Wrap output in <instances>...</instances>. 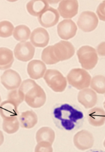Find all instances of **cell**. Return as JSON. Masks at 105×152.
<instances>
[{"label":"cell","mask_w":105,"mask_h":152,"mask_svg":"<svg viewBox=\"0 0 105 152\" xmlns=\"http://www.w3.org/2000/svg\"><path fill=\"white\" fill-rule=\"evenodd\" d=\"M52 118L58 128L68 132L79 129L84 122L82 111L68 104L55 107L52 112Z\"/></svg>","instance_id":"cell-1"},{"label":"cell","mask_w":105,"mask_h":152,"mask_svg":"<svg viewBox=\"0 0 105 152\" xmlns=\"http://www.w3.org/2000/svg\"><path fill=\"white\" fill-rule=\"evenodd\" d=\"M68 83L79 90L88 88L90 85L91 76L87 71L82 69H74L67 75Z\"/></svg>","instance_id":"cell-2"},{"label":"cell","mask_w":105,"mask_h":152,"mask_svg":"<svg viewBox=\"0 0 105 152\" xmlns=\"http://www.w3.org/2000/svg\"><path fill=\"white\" fill-rule=\"evenodd\" d=\"M77 55L82 67L86 70L93 69L97 64L98 57L96 50L91 46L85 45L81 47Z\"/></svg>","instance_id":"cell-3"},{"label":"cell","mask_w":105,"mask_h":152,"mask_svg":"<svg viewBox=\"0 0 105 152\" xmlns=\"http://www.w3.org/2000/svg\"><path fill=\"white\" fill-rule=\"evenodd\" d=\"M43 78L48 86L54 92H63L67 86L66 78L60 72L56 69L46 70Z\"/></svg>","instance_id":"cell-4"},{"label":"cell","mask_w":105,"mask_h":152,"mask_svg":"<svg viewBox=\"0 0 105 152\" xmlns=\"http://www.w3.org/2000/svg\"><path fill=\"white\" fill-rule=\"evenodd\" d=\"M46 95L43 89L39 85L32 88L25 95V101L33 108H39L44 105Z\"/></svg>","instance_id":"cell-5"},{"label":"cell","mask_w":105,"mask_h":152,"mask_svg":"<svg viewBox=\"0 0 105 152\" xmlns=\"http://www.w3.org/2000/svg\"><path fill=\"white\" fill-rule=\"evenodd\" d=\"M98 23V19L96 14L89 11L82 12L77 22L79 28L84 32H90L95 30Z\"/></svg>","instance_id":"cell-6"},{"label":"cell","mask_w":105,"mask_h":152,"mask_svg":"<svg viewBox=\"0 0 105 152\" xmlns=\"http://www.w3.org/2000/svg\"><path fill=\"white\" fill-rule=\"evenodd\" d=\"M52 50L55 57L59 61L69 59L75 53L73 45L67 41H61L52 45Z\"/></svg>","instance_id":"cell-7"},{"label":"cell","mask_w":105,"mask_h":152,"mask_svg":"<svg viewBox=\"0 0 105 152\" xmlns=\"http://www.w3.org/2000/svg\"><path fill=\"white\" fill-rule=\"evenodd\" d=\"M95 142L94 136L88 130L83 129L77 132L73 137L75 146L78 150L84 151L93 147Z\"/></svg>","instance_id":"cell-8"},{"label":"cell","mask_w":105,"mask_h":152,"mask_svg":"<svg viewBox=\"0 0 105 152\" xmlns=\"http://www.w3.org/2000/svg\"><path fill=\"white\" fill-rule=\"evenodd\" d=\"M35 48L30 42H20L14 50L15 58L20 61L27 62L33 58Z\"/></svg>","instance_id":"cell-9"},{"label":"cell","mask_w":105,"mask_h":152,"mask_svg":"<svg viewBox=\"0 0 105 152\" xmlns=\"http://www.w3.org/2000/svg\"><path fill=\"white\" fill-rule=\"evenodd\" d=\"M79 10L77 0H61L58 11L60 16L65 19L72 18L77 15Z\"/></svg>","instance_id":"cell-10"},{"label":"cell","mask_w":105,"mask_h":152,"mask_svg":"<svg viewBox=\"0 0 105 152\" xmlns=\"http://www.w3.org/2000/svg\"><path fill=\"white\" fill-rule=\"evenodd\" d=\"M21 77L18 73L12 69H8L1 76V82L3 86L9 90H14L19 88L21 84Z\"/></svg>","instance_id":"cell-11"},{"label":"cell","mask_w":105,"mask_h":152,"mask_svg":"<svg viewBox=\"0 0 105 152\" xmlns=\"http://www.w3.org/2000/svg\"><path fill=\"white\" fill-rule=\"evenodd\" d=\"M59 17L57 10L49 7L38 16V20L41 26L48 28L56 25L59 20Z\"/></svg>","instance_id":"cell-12"},{"label":"cell","mask_w":105,"mask_h":152,"mask_svg":"<svg viewBox=\"0 0 105 152\" xmlns=\"http://www.w3.org/2000/svg\"><path fill=\"white\" fill-rule=\"evenodd\" d=\"M77 31L76 24L71 19L64 20L57 26L58 34L63 40H69L74 37Z\"/></svg>","instance_id":"cell-13"},{"label":"cell","mask_w":105,"mask_h":152,"mask_svg":"<svg viewBox=\"0 0 105 152\" xmlns=\"http://www.w3.org/2000/svg\"><path fill=\"white\" fill-rule=\"evenodd\" d=\"M30 42L35 47L43 48L46 47L50 40L48 31L43 28H37L31 34Z\"/></svg>","instance_id":"cell-14"},{"label":"cell","mask_w":105,"mask_h":152,"mask_svg":"<svg viewBox=\"0 0 105 152\" xmlns=\"http://www.w3.org/2000/svg\"><path fill=\"white\" fill-rule=\"evenodd\" d=\"M97 100V94L91 88H84L81 90L78 94V102L86 109H90L95 106Z\"/></svg>","instance_id":"cell-15"},{"label":"cell","mask_w":105,"mask_h":152,"mask_svg":"<svg viewBox=\"0 0 105 152\" xmlns=\"http://www.w3.org/2000/svg\"><path fill=\"white\" fill-rule=\"evenodd\" d=\"M47 70V67L43 61L34 60L29 62L27 67L28 74L34 80L42 78Z\"/></svg>","instance_id":"cell-16"},{"label":"cell","mask_w":105,"mask_h":152,"mask_svg":"<svg viewBox=\"0 0 105 152\" xmlns=\"http://www.w3.org/2000/svg\"><path fill=\"white\" fill-rule=\"evenodd\" d=\"M89 123L94 127H100L104 125L105 113L104 110L96 107L91 109L88 113Z\"/></svg>","instance_id":"cell-17"},{"label":"cell","mask_w":105,"mask_h":152,"mask_svg":"<svg viewBox=\"0 0 105 152\" xmlns=\"http://www.w3.org/2000/svg\"><path fill=\"white\" fill-rule=\"evenodd\" d=\"M18 106L13 102L6 100L0 104V115L3 119H9L17 117Z\"/></svg>","instance_id":"cell-18"},{"label":"cell","mask_w":105,"mask_h":152,"mask_svg":"<svg viewBox=\"0 0 105 152\" xmlns=\"http://www.w3.org/2000/svg\"><path fill=\"white\" fill-rule=\"evenodd\" d=\"M49 7L47 0H31L26 5L28 13L34 17H38Z\"/></svg>","instance_id":"cell-19"},{"label":"cell","mask_w":105,"mask_h":152,"mask_svg":"<svg viewBox=\"0 0 105 152\" xmlns=\"http://www.w3.org/2000/svg\"><path fill=\"white\" fill-rule=\"evenodd\" d=\"M19 121L21 127L30 129L37 124L38 117L36 113L33 111H26L21 113Z\"/></svg>","instance_id":"cell-20"},{"label":"cell","mask_w":105,"mask_h":152,"mask_svg":"<svg viewBox=\"0 0 105 152\" xmlns=\"http://www.w3.org/2000/svg\"><path fill=\"white\" fill-rule=\"evenodd\" d=\"M56 134L55 131L49 127H43L36 133L35 139L37 143L46 142L52 145L55 141Z\"/></svg>","instance_id":"cell-21"},{"label":"cell","mask_w":105,"mask_h":152,"mask_svg":"<svg viewBox=\"0 0 105 152\" xmlns=\"http://www.w3.org/2000/svg\"><path fill=\"white\" fill-rule=\"evenodd\" d=\"M14 61L12 51L5 47L0 48V70H6L10 68Z\"/></svg>","instance_id":"cell-22"},{"label":"cell","mask_w":105,"mask_h":152,"mask_svg":"<svg viewBox=\"0 0 105 152\" xmlns=\"http://www.w3.org/2000/svg\"><path fill=\"white\" fill-rule=\"evenodd\" d=\"M31 34V30L28 27L25 25H19L14 28L13 36L17 41L25 42L30 38Z\"/></svg>","instance_id":"cell-23"},{"label":"cell","mask_w":105,"mask_h":152,"mask_svg":"<svg viewBox=\"0 0 105 152\" xmlns=\"http://www.w3.org/2000/svg\"><path fill=\"white\" fill-rule=\"evenodd\" d=\"M20 122L17 117L3 120L2 128L4 131L9 134H15L19 129Z\"/></svg>","instance_id":"cell-24"},{"label":"cell","mask_w":105,"mask_h":152,"mask_svg":"<svg viewBox=\"0 0 105 152\" xmlns=\"http://www.w3.org/2000/svg\"><path fill=\"white\" fill-rule=\"evenodd\" d=\"M91 87L93 90L99 94H104L105 92V77L97 75L93 77L91 79Z\"/></svg>","instance_id":"cell-25"},{"label":"cell","mask_w":105,"mask_h":152,"mask_svg":"<svg viewBox=\"0 0 105 152\" xmlns=\"http://www.w3.org/2000/svg\"><path fill=\"white\" fill-rule=\"evenodd\" d=\"M42 60L47 65H53L59 62L55 57L52 50V45L45 48L41 55Z\"/></svg>","instance_id":"cell-26"},{"label":"cell","mask_w":105,"mask_h":152,"mask_svg":"<svg viewBox=\"0 0 105 152\" xmlns=\"http://www.w3.org/2000/svg\"><path fill=\"white\" fill-rule=\"evenodd\" d=\"M14 27L11 22L7 20L0 22V37L7 38L13 34Z\"/></svg>","instance_id":"cell-27"},{"label":"cell","mask_w":105,"mask_h":152,"mask_svg":"<svg viewBox=\"0 0 105 152\" xmlns=\"http://www.w3.org/2000/svg\"><path fill=\"white\" fill-rule=\"evenodd\" d=\"M25 95L19 89L12 90L8 96V100L11 101L18 106L25 100Z\"/></svg>","instance_id":"cell-28"},{"label":"cell","mask_w":105,"mask_h":152,"mask_svg":"<svg viewBox=\"0 0 105 152\" xmlns=\"http://www.w3.org/2000/svg\"><path fill=\"white\" fill-rule=\"evenodd\" d=\"M37 84L33 80L27 79L24 80L20 86L19 90H20L24 95L30 90V89L35 86Z\"/></svg>","instance_id":"cell-29"},{"label":"cell","mask_w":105,"mask_h":152,"mask_svg":"<svg viewBox=\"0 0 105 152\" xmlns=\"http://www.w3.org/2000/svg\"><path fill=\"white\" fill-rule=\"evenodd\" d=\"M52 145L46 142L37 143L34 152H53Z\"/></svg>","instance_id":"cell-30"},{"label":"cell","mask_w":105,"mask_h":152,"mask_svg":"<svg viewBox=\"0 0 105 152\" xmlns=\"http://www.w3.org/2000/svg\"><path fill=\"white\" fill-rule=\"evenodd\" d=\"M97 14L100 20L105 21V1L98 5L97 9Z\"/></svg>","instance_id":"cell-31"},{"label":"cell","mask_w":105,"mask_h":152,"mask_svg":"<svg viewBox=\"0 0 105 152\" xmlns=\"http://www.w3.org/2000/svg\"><path fill=\"white\" fill-rule=\"evenodd\" d=\"M96 52L99 56H105V42H103L98 45Z\"/></svg>","instance_id":"cell-32"},{"label":"cell","mask_w":105,"mask_h":152,"mask_svg":"<svg viewBox=\"0 0 105 152\" xmlns=\"http://www.w3.org/2000/svg\"><path fill=\"white\" fill-rule=\"evenodd\" d=\"M4 142V136L2 132L0 130V146L3 144Z\"/></svg>","instance_id":"cell-33"},{"label":"cell","mask_w":105,"mask_h":152,"mask_svg":"<svg viewBox=\"0 0 105 152\" xmlns=\"http://www.w3.org/2000/svg\"><path fill=\"white\" fill-rule=\"evenodd\" d=\"M60 1L61 0H47L48 3L51 4H56L58 3L59 1Z\"/></svg>","instance_id":"cell-34"},{"label":"cell","mask_w":105,"mask_h":152,"mask_svg":"<svg viewBox=\"0 0 105 152\" xmlns=\"http://www.w3.org/2000/svg\"><path fill=\"white\" fill-rule=\"evenodd\" d=\"M86 152H104V151L99 149H91V150H89L88 151Z\"/></svg>","instance_id":"cell-35"},{"label":"cell","mask_w":105,"mask_h":152,"mask_svg":"<svg viewBox=\"0 0 105 152\" xmlns=\"http://www.w3.org/2000/svg\"><path fill=\"white\" fill-rule=\"evenodd\" d=\"M10 2H14L17 1H18V0H6Z\"/></svg>","instance_id":"cell-36"},{"label":"cell","mask_w":105,"mask_h":152,"mask_svg":"<svg viewBox=\"0 0 105 152\" xmlns=\"http://www.w3.org/2000/svg\"><path fill=\"white\" fill-rule=\"evenodd\" d=\"M1 96H0V103H1Z\"/></svg>","instance_id":"cell-37"}]
</instances>
